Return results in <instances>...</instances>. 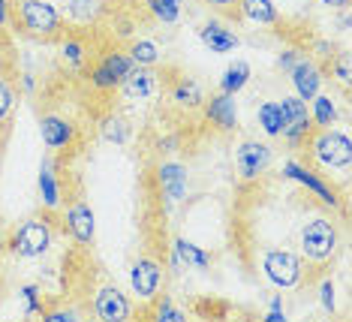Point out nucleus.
Here are the masks:
<instances>
[{
  "label": "nucleus",
  "instance_id": "obj_1",
  "mask_svg": "<svg viewBox=\"0 0 352 322\" xmlns=\"http://www.w3.org/2000/svg\"><path fill=\"white\" fill-rule=\"evenodd\" d=\"M298 247H301V256L307 262H316L322 265L328 259H334L340 250V229L331 217H310V220L301 223V232H298Z\"/></svg>",
  "mask_w": 352,
  "mask_h": 322
},
{
  "label": "nucleus",
  "instance_id": "obj_2",
  "mask_svg": "<svg viewBox=\"0 0 352 322\" xmlns=\"http://www.w3.org/2000/svg\"><path fill=\"white\" fill-rule=\"evenodd\" d=\"M12 12L19 28L34 39H58L63 30V15L49 0H19Z\"/></svg>",
  "mask_w": 352,
  "mask_h": 322
},
{
  "label": "nucleus",
  "instance_id": "obj_3",
  "mask_svg": "<svg viewBox=\"0 0 352 322\" xmlns=\"http://www.w3.org/2000/svg\"><path fill=\"white\" fill-rule=\"evenodd\" d=\"M262 271L277 289H295L304 280V256L286 247H271L262 253Z\"/></svg>",
  "mask_w": 352,
  "mask_h": 322
},
{
  "label": "nucleus",
  "instance_id": "obj_4",
  "mask_svg": "<svg viewBox=\"0 0 352 322\" xmlns=\"http://www.w3.org/2000/svg\"><path fill=\"white\" fill-rule=\"evenodd\" d=\"M310 157H314L316 166L322 169H346L352 163V142L343 130H319L314 139H310Z\"/></svg>",
  "mask_w": 352,
  "mask_h": 322
},
{
  "label": "nucleus",
  "instance_id": "obj_5",
  "mask_svg": "<svg viewBox=\"0 0 352 322\" xmlns=\"http://www.w3.org/2000/svg\"><path fill=\"white\" fill-rule=\"evenodd\" d=\"M10 247L19 259H39V256H45L52 247V223L45 217H28L12 232Z\"/></svg>",
  "mask_w": 352,
  "mask_h": 322
},
{
  "label": "nucleus",
  "instance_id": "obj_6",
  "mask_svg": "<svg viewBox=\"0 0 352 322\" xmlns=\"http://www.w3.org/2000/svg\"><path fill=\"white\" fill-rule=\"evenodd\" d=\"M274 163V148L268 142H256V139H244L235 148V172L241 181H256L271 169Z\"/></svg>",
  "mask_w": 352,
  "mask_h": 322
},
{
  "label": "nucleus",
  "instance_id": "obj_7",
  "mask_svg": "<svg viewBox=\"0 0 352 322\" xmlns=\"http://www.w3.org/2000/svg\"><path fill=\"white\" fill-rule=\"evenodd\" d=\"M280 111H283V130H280V136H283L292 148H298V144L307 142L310 130H314L307 100H301V96H295V94L283 96V100H280Z\"/></svg>",
  "mask_w": 352,
  "mask_h": 322
},
{
  "label": "nucleus",
  "instance_id": "obj_8",
  "mask_svg": "<svg viewBox=\"0 0 352 322\" xmlns=\"http://www.w3.org/2000/svg\"><path fill=\"white\" fill-rule=\"evenodd\" d=\"M163 280H166V271H163V262L154 259V256H139L130 268V286L133 292L139 295L142 301H154L163 289Z\"/></svg>",
  "mask_w": 352,
  "mask_h": 322
},
{
  "label": "nucleus",
  "instance_id": "obj_9",
  "mask_svg": "<svg viewBox=\"0 0 352 322\" xmlns=\"http://www.w3.org/2000/svg\"><path fill=\"white\" fill-rule=\"evenodd\" d=\"M94 313H97V319H102V322H126L133 316V304L118 286L106 283L94 295Z\"/></svg>",
  "mask_w": 352,
  "mask_h": 322
},
{
  "label": "nucleus",
  "instance_id": "obj_10",
  "mask_svg": "<svg viewBox=\"0 0 352 322\" xmlns=\"http://www.w3.org/2000/svg\"><path fill=\"white\" fill-rule=\"evenodd\" d=\"M130 69H133L130 54L111 52V54H106V61L94 69L91 82H94V87H100V91H115V87H121V82L126 78V72Z\"/></svg>",
  "mask_w": 352,
  "mask_h": 322
},
{
  "label": "nucleus",
  "instance_id": "obj_11",
  "mask_svg": "<svg viewBox=\"0 0 352 322\" xmlns=\"http://www.w3.org/2000/svg\"><path fill=\"white\" fill-rule=\"evenodd\" d=\"M63 223H67V232L73 235V241L78 244H94V235H97V220H94V211L87 202H73L63 214Z\"/></svg>",
  "mask_w": 352,
  "mask_h": 322
},
{
  "label": "nucleus",
  "instance_id": "obj_12",
  "mask_svg": "<svg viewBox=\"0 0 352 322\" xmlns=\"http://www.w3.org/2000/svg\"><path fill=\"white\" fill-rule=\"evenodd\" d=\"M160 85V76L154 67H135L126 72V78L121 82V94L126 96V100H148V96H154Z\"/></svg>",
  "mask_w": 352,
  "mask_h": 322
},
{
  "label": "nucleus",
  "instance_id": "obj_13",
  "mask_svg": "<svg viewBox=\"0 0 352 322\" xmlns=\"http://www.w3.org/2000/svg\"><path fill=\"white\" fill-rule=\"evenodd\" d=\"M289 76H292L295 96H301V100H314L319 94V87H322V69H319L316 61H310V58H301L289 69Z\"/></svg>",
  "mask_w": 352,
  "mask_h": 322
},
{
  "label": "nucleus",
  "instance_id": "obj_14",
  "mask_svg": "<svg viewBox=\"0 0 352 322\" xmlns=\"http://www.w3.org/2000/svg\"><path fill=\"white\" fill-rule=\"evenodd\" d=\"M106 12V0H67L63 6V19L76 28H91Z\"/></svg>",
  "mask_w": 352,
  "mask_h": 322
},
{
  "label": "nucleus",
  "instance_id": "obj_15",
  "mask_svg": "<svg viewBox=\"0 0 352 322\" xmlns=\"http://www.w3.org/2000/svg\"><path fill=\"white\" fill-rule=\"evenodd\" d=\"M199 39L211 48L214 54H226V52H235L238 45H241V39H238L235 30H229V28H223V24L217 21H208L202 30H199Z\"/></svg>",
  "mask_w": 352,
  "mask_h": 322
},
{
  "label": "nucleus",
  "instance_id": "obj_16",
  "mask_svg": "<svg viewBox=\"0 0 352 322\" xmlns=\"http://www.w3.org/2000/svg\"><path fill=\"white\" fill-rule=\"evenodd\" d=\"M39 133H43V142L49 144V148H67L76 136V127L60 115H45L39 120Z\"/></svg>",
  "mask_w": 352,
  "mask_h": 322
},
{
  "label": "nucleus",
  "instance_id": "obj_17",
  "mask_svg": "<svg viewBox=\"0 0 352 322\" xmlns=\"http://www.w3.org/2000/svg\"><path fill=\"white\" fill-rule=\"evenodd\" d=\"M208 111V120L217 124L220 130H235L238 127V109H235V96L232 94H223L220 96H211V103L205 106Z\"/></svg>",
  "mask_w": 352,
  "mask_h": 322
},
{
  "label": "nucleus",
  "instance_id": "obj_18",
  "mask_svg": "<svg viewBox=\"0 0 352 322\" xmlns=\"http://www.w3.org/2000/svg\"><path fill=\"white\" fill-rule=\"evenodd\" d=\"M238 10H241L244 19L262 24V28H271V24L280 21V12L271 0H238Z\"/></svg>",
  "mask_w": 352,
  "mask_h": 322
},
{
  "label": "nucleus",
  "instance_id": "obj_19",
  "mask_svg": "<svg viewBox=\"0 0 352 322\" xmlns=\"http://www.w3.org/2000/svg\"><path fill=\"white\" fill-rule=\"evenodd\" d=\"M172 103L178 109H187V111H193L199 109L205 103V96H202V87H199V82H193V78H178L172 87Z\"/></svg>",
  "mask_w": 352,
  "mask_h": 322
},
{
  "label": "nucleus",
  "instance_id": "obj_20",
  "mask_svg": "<svg viewBox=\"0 0 352 322\" xmlns=\"http://www.w3.org/2000/svg\"><path fill=\"white\" fill-rule=\"evenodd\" d=\"M126 54H130V61L135 67H157L160 58H163V52H160V45L154 39H135Z\"/></svg>",
  "mask_w": 352,
  "mask_h": 322
},
{
  "label": "nucleus",
  "instance_id": "obj_21",
  "mask_svg": "<svg viewBox=\"0 0 352 322\" xmlns=\"http://www.w3.org/2000/svg\"><path fill=\"white\" fill-rule=\"evenodd\" d=\"M160 184L169 193V199H178L184 193V184H187V172L178 163H163L160 166Z\"/></svg>",
  "mask_w": 352,
  "mask_h": 322
},
{
  "label": "nucleus",
  "instance_id": "obj_22",
  "mask_svg": "<svg viewBox=\"0 0 352 322\" xmlns=\"http://www.w3.org/2000/svg\"><path fill=\"white\" fill-rule=\"evenodd\" d=\"M130 124L121 118V115H109L106 120L100 124V136H102V142H109V144H126L130 142Z\"/></svg>",
  "mask_w": 352,
  "mask_h": 322
},
{
  "label": "nucleus",
  "instance_id": "obj_23",
  "mask_svg": "<svg viewBox=\"0 0 352 322\" xmlns=\"http://www.w3.org/2000/svg\"><path fill=\"white\" fill-rule=\"evenodd\" d=\"M247 78H250V67H247L244 61H235V63H229L226 72H223V78H220V91L223 94H232L235 96L241 87L247 85Z\"/></svg>",
  "mask_w": 352,
  "mask_h": 322
},
{
  "label": "nucleus",
  "instance_id": "obj_24",
  "mask_svg": "<svg viewBox=\"0 0 352 322\" xmlns=\"http://www.w3.org/2000/svg\"><path fill=\"white\" fill-rule=\"evenodd\" d=\"M256 118H259V127L268 136H280L283 130V111H280V103H262L256 109Z\"/></svg>",
  "mask_w": 352,
  "mask_h": 322
},
{
  "label": "nucleus",
  "instance_id": "obj_25",
  "mask_svg": "<svg viewBox=\"0 0 352 322\" xmlns=\"http://www.w3.org/2000/svg\"><path fill=\"white\" fill-rule=\"evenodd\" d=\"M310 120H314V124H319L322 130H325V127H331L334 120H338V106H334L331 96H322V94L314 96V111H310Z\"/></svg>",
  "mask_w": 352,
  "mask_h": 322
},
{
  "label": "nucleus",
  "instance_id": "obj_26",
  "mask_svg": "<svg viewBox=\"0 0 352 322\" xmlns=\"http://www.w3.org/2000/svg\"><path fill=\"white\" fill-rule=\"evenodd\" d=\"M39 193H43L45 208H58L60 205V193H58V184H54L52 163H43V169H39Z\"/></svg>",
  "mask_w": 352,
  "mask_h": 322
},
{
  "label": "nucleus",
  "instance_id": "obj_27",
  "mask_svg": "<svg viewBox=\"0 0 352 322\" xmlns=\"http://www.w3.org/2000/svg\"><path fill=\"white\" fill-rule=\"evenodd\" d=\"M148 6L163 24H175L181 15V3H172V0H148Z\"/></svg>",
  "mask_w": 352,
  "mask_h": 322
},
{
  "label": "nucleus",
  "instance_id": "obj_28",
  "mask_svg": "<svg viewBox=\"0 0 352 322\" xmlns=\"http://www.w3.org/2000/svg\"><path fill=\"white\" fill-rule=\"evenodd\" d=\"M63 61L69 63V67H85V43L82 39H73V36H67L63 39Z\"/></svg>",
  "mask_w": 352,
  "mask_h": 322
},
{
  "label": "nucleus",
  "instance_id": "obj_29",
  "mask_svg": "<svg viewBox=\"0 0 352 322\" xmlns=\"http://www.w3.org/2000/svg\"><path fill=\"white\" fill-rule=\"evenodd\" d=\"M175 247H178V256H181V259H184V262H190V265H199V268H205V265L211 262L205 253H199L196 247H193V244H187L184 238L175 241Z\"/></svg>",
  "mask_w": 352,
  "mask_h": 322
},
{
  "label": "nucleus",
  "instance_id": "obj_30",
  "mask_svg": "<svg viewBox=\"0 0 352 322\" xmlns=\"http://www.w3.org/2000/svg\"><path fill=\"white\" fill-rule=\"evenodd\" d=\"M12 109H15V94H12V87L6 85V78H0V124L12 115Z\"/></svg>",
  "mask_w": 352,
  "mask_h": 322
},
{
  "label": "nucleus",
  "instance_id": "obj_31",
  "mask_svg": "<svg viewBox=\"0 0 352 322\" xmlns=\"http://www.w3.org/2000/svg\"><path fill=\"white\" fill-rule=\"evenodd\" d=\"M331 76L338 78L340 87H349V54H338L331 63Z\"/></svg>",
  "mask_w": 352,
  "mask_h": 322
},
{
  "label": "nucleus",
  "instance_id": "obj_32",
  "mask_svg": "<svg viewBox=\"0 0 352 322\" xmlns=\"http://www.w3.org/2000/svg\"><path fill=\"white\" fill-rule=\"evenodd\" d=\"M319 299H322V308H325L328 313H334V283H331V280H322Z\"/></svg>",
  "mask_w": 352,
  "mask_h": 322
},
{
  "label": "nucleus",
  "instance_id": "obj_33",
  "mask_svg": "<svg viewBox=\"0 0 352 322\" xmlns=\"http://www.w3.org/2000/svg\"><path fill=\"white\" fill-rule=\"evenodd\" d=\"M157 316H160V319H172V322H178V319H184V313H181V310H175V308H172V301H163V304H160V310H157Z\"/></svg>",
  "mask_w": 352,
  "mask_h": 322
},
{
  "label": "nucleus",
  "instance_id": "obj_34",
  "mask_svg": "<svg viewBox=\"0 0 352 322\" xmlns=\"http://www.w3.org/2000/svg\"><path fill=\"white\" fill-rule=\"evenodd\" d=\"M298 61H301V54H298V52H283V54H280V58H277V67L289 72V69H292Z\"/></svg>",
  "mask_w": 352,
  "mask_h": 322
},
{
  "label": "nucleus",
  "instance_id": "obj_35",
  "mask_svg": "<svg viewBox=\"0 0 352 322\" xmlns=\"http://www.w3.org/2000/svg\"><path fill=\"white\" fill-rule=\"evenodd\" d=\"M202 3L214 6V10H232V6H238V0H202Z\"/></svg>",
  "mask_w": 352,
  "mask_h": 322
},
{
  "label": "nucleus",
  "instance_id": "obj_36",
  "mask_svg": "<svg viewBox=\"0 0 352 322\" xmlns=\"http://www.w3.org/2000/svg\"><path fill=\"white\" fill-rule=\"evenodd\" d=\"M319 3H322L325 6V10H346V6H349V0H319Z\"/></svg>",
  "mask_w": 352,
  "mask_h": 322
},
{
  "label": "nucleus",
  "instance_id": "obj_37",
  "mask_svg": "<svg viewBox=\"0 0 352 322\" xmlns=\"http://www.w3.org/2000/svg\"><path fill=\"white\" fill-rule=\"evenodd\" d=\"M10 12H12V6L6 3V0H0V28H3L6 21H10Z\"/></svg>",
  "mask_w": 352,
  "mask_h": 322
},
{
  "label": "nucleus",
  "instance_id": "obj_38",
  "mask_svg": "<svg viewBox=\"0 0 352 322\" xmlns=\"http://www.w3.org/2000/svg\"><path fill=\"white\" fill-rule=\"evenodd\" d=\"M0 232H3V223H0Z\"/></svg>",
  "mask_w": 352,
  "mask_h": 322
},
{
  "label": "nucleus",
  "instance_id": "obj_39",
  "mask_svg": "<svg viewBox=\"0 0 352 322\" xmlns=\"http://www.w3.org/2000/svg\"><path fill=\"white\" fill-rule=\"evenodd\" d=\"M172 3H181V0H172Z\"/></svg>",
  "mask_w": 352,
  "mask_h": 322
}]
</instances>
